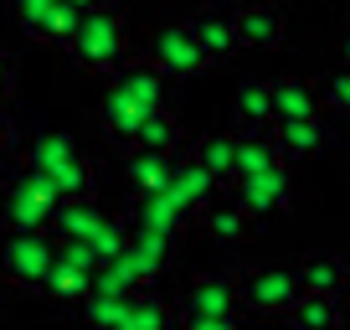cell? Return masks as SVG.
I'll return each instance as SVG.
<instances>
[{
	"instance_id": "6",
	"label": "cell",
	"mask_w": 350,
	"mask_h": 330,
	"mask_svg": "<svg viewBox=\"0 0 350 330\" xmlns=\"http://www.w3.org/2000/svg\"><path fill=\"white\" fill-rule=\"evenodd\" d=\"M237 279L227 274H196L180 289V320H237Z\"/></svg>"
},
{
	"instance_id": "15",
	"label": "cell",
	"mask_w": 350,
	"mask_h": 330,
	"mask_svg": "<svg viewBox=\"0 0 350 330\" xmlns=\"http://www.w3.org/2000/svg\"><path fill=\"white\" fill-rule=\"evenodd\" d=\"M191 31H196L201 52L211 57V62H227L232 52H242V36H237V21H232L227 11H196L191 16Z\"/></svg>"
},
{
	"instance_id": "7",
	"label": "cell",
	"mask_w": 350,
	"mask_h": 330,
	"mask_svg": "<svg viewBox=\"0 0 350 330\" xmlns=\"http://www.w3.org/2000/svg\"><path fill=\"white\" fill-rule=\"evenodd\" d=\"M83 16L88 11L67 5V0H16V21H21V31L36 36V42H52V47L72 42V31H77Z\"/></svg>"
},
{
	"instance_id": "2",
	"label": "cell",
	"mask_w": 350,
	"mask_h": 330,
	"mask_svg": "<svg viewBox=\"0 0 350 330\" xmlns=\"http://www.w3.org/2000/svg\"><path fill=\"white\" fill-rule=\"evenodd\" d=\"M67 57L93 77H113L129 62V26H124V16L109 11V5H93V11L77 21L72 42H67Z\"/></svg>"
},
{
	"instance_id": "27",
	"label": "cell",
	"mask_w": 350,
	"mask_h": 330,
	"mask_svg": "<svg viewBox=\"0 0 350 330\" xmlns=\"http://www.w3.org/2000/svg\"><path fill=\"white\" fill-rule=\"evenodd\" d=\"M46 176L57 181V191H62V201H83V196H93V191H98V176H93V165H88L83 155H72V160L52 165Z\"/></svg>"
},
{
	"instance_id": "1",
	"label": "cell",
	"mask_w": 350,
	"mask_h": 330,
	"mask_svg": "<svg viewBox=\"0 0 350 330\" xmlns=\"http://www.w3.org/2000/svg\"><path fill=\"white\" fill-rule=\"evenodd\" d=\"M165 83H170V77L154 62H124L119 73H113V83H109V99H103V134H109L113 144H129L134 124L165 103Z\"/></svg>"
},
{
	"instance_id": "31",
	"label": "cell",
	"mask_w": 350,
	"mask_h": 330,
	"mask_svg": "<svg viewBox=\"0 0 350 330\" xmlns=\"http://www.w3.org/2000/svg\"><path fill=\"white\" fill-rule=\"evenodd\" d=\"M325 103H329V109H340V114L350 119V67H340V73L325 83Z\"/></svg>"
},
{
	"instance_id": "13",
	"label": "cell",
	"mask_w": 350,
	"mask_h": 330,
	"mask_svg": "<svg viewBox=\"0 0 350 330\" xmlns=\"http://www.w3.org/2000/svg\"><path fill=\"white\" fill-rule=\"evenodd\" d=\"M124 268L134 274V284H150L154 274L165 268V258H170V238H160V232H150V227H134V238L124 242Z\"/></svg>"
},
{
	"instance_id": "10",
	"label": "cell",
	"mask_w": 350,
	"mask_h": 330,
	"mask_svg": "<svg viewBox=\"0 0 350 330\" xmlns=\"http://www.w3.org/2000/svg\"><path fill=\"white\" fill-rule=\"evenodd\" d=\"M232 21H237L242 47H252V52H278L284 47V5H273V0H252Z\"/></svg>"
},
{
	"instance_id": "8",
	"label": "cell",
	"mask_w": 350,
	"mask_h": 330,
	"mask_svg": "<svg viewBox=\"0 0 350 330\" xmlns=\"http://www.w3.org/2000/svg\"><path fill=\"white\" fill-rule=\"evenodd\" d=\"M232 196H237L252 217H268V212L288 207V196H294V176H288V165H268V170L237 176V181H232Z\"/></svg>"
},
{
	"instance_id": "11",
	"label": "cell",
	"mask_w": 350,
	"mask_h": 330,
	"mask_svg": "<svg viewBox=\"0 0 350 330\" xmlns=\"http://www.w3.org/2000/svg\"><path fill=\"white\" fill-rule=\"evenodd\" d=\"M52 201L36 196L31 186H26V176L11 181V191H5V232H52Z\"/></svg>"
},
{
	"instance_id": "5",
	"label": "cell",
	"mask_w": 350,
	"mask_h": 330,
	"mask_svg": "<svg viewBox=\"0 0 350 330\" xmlns=\"http://www.w3.org/2000/svg\"><path fill=\"white\" fill-rule=\"evenodd\" d=\"M150 62L160 67L170 83H180V77H196L201 67H211V57L201 52L191 26H160V31L150 36Z\"/></svg>"
},
{
	"instance_id": "20",
	"label": "cell",
	"mask_w": 350,
	"mask_h": 330,
	"mask_svg": "<svg viewBox=\"0 0 350 330\" xmlns=\"http://www.w3.org/2000/svg\"><path fill=\"white\" fill-rule=\"evenodd\" d=\"M268 165H288L284 150H278L273 129H242L237 134V176H252V170H268ZM232 176V181H237Z\"/></svg>"
},
{
	"instance_id": "4",
	"label": "cell",
	"mask_w": 350,
	"mask_h": 330,
	"mask_svg": "<svg viewBox=\"0 0 350 330\" xmlns=\"http://www.w3.org/2000/svg\"><path fill=\"white\" fill-rule=\"evenodd\" d=\"M57 264V238L52 232H5L0 242V279L16 289H42L46 268Z\"/></svg>"
},
{
	"instance_id": "34",
	"label": "cell",
	"mask_w": 350,
	"mask_h": 330,
	"mask_svg": "<svg viewBox=\"0 0 350 330\" xmlns=\"http://www.w3.org/2000/svg\"><path fill=\"white\" fill-rule=\"evenodd\" d=\"M340 67H350V31L340 36Z\"/></svg>"
},
{
	"instance_id": "30",
	"label": "cell",
	"mask_w": 350,
	"mask_h": 330,
	"mask_svg": "<svg viewBox=\"0 0 350 330\" xmlns=\"http://www.w3.org/2000/svg\"><path fill=\"white\" fill-rule=\"evenodd\" d=\"M77 155V140L67 129H52V134H36L31 144H26V165H36V170H52V165L72 160Z\"/></svg>"
},
{
	"instance_id": "32",
	"label": "cell",
	"mask_w": 350,
	"mask_h": 330,
	"mask_svg": "<svg viewBox=\"0 0 350 330\" xmlns=\"http://www.w3.org/2000/svg\"><path fill=\"white\" fill-rule=\"evenodd\" d=\"M180 330H237V320H180Z\"/></svg>"
},
{
	"instance_id": "17",
	"label": "cell",
	"mask_w": 350,
	"mask_h": 330,
	"mask_svg": "<svg viewBox=\"0 0 350 330\" xmlns=\"http://www.w3.org/2000/svg\"><path fill=\"white\" fill-rule=\"evenodd\" d=\"M288 330H345V305H340V294H314V289H304L299 305L288 309Z\"/></svg>"
},
{
	"instance_id": "12",
	"label": "cell",
	"mask_w": 350,
	"mask_h": 330,
	"mask_svg": "<svg viewBox=\"0 0 350 330\" xmlns=\"http://www.w3.org/2000/svg\"><path fill=\"white\" fill-rule=\"evenodd\" d=\"M196 217V212L186 207V201L175 196V186H165V191H154V196H139V212H134V227H150V232H160V238H180V227Z\"/></svg>"
},
{
	"instance_id": "22",
	"label": "cell",
	"mask_w": 350,
	"mask_h": 330,
	"mask_svg": "<svg viewBox=\"0 0 350 330\" xmlns=\"http://www.w3.org/2000/svg\"><path fill=\"white\" fill-rule=\"evenodd\" d=\"M129 150H180V124H175V114L165 109H150L139 124H134V140Z\"/></svg>"
},
{
	"instance_id": "14",
	"label": "cell",
	"mask_w": 350,
	"mask_h": 330,
	"mask_svg": "<svg viewBox=\"0 0 350 330\" xmlns=\"http://www.w3.org/2000/svg\"><path fill=\"white\" fill-rule=\"evenodd\" d=\"M325 114V88L309 77H278L273 83V124L278 119H314Z\"/></svg>"
},
{
	"instance_id": "18",
	"label": "cell",
	"mask_w": 350,
	"mask_h": 330,
	"mask_svg": "<svg viewBox=\"0 0 350 330\" xmlns=\"http://www.w3.org/2000/svg\"><path fill=\"white\" fill-rule=\"evenodd\" d=\"M273 140L284 150V160H309V155L325 150V114H314V119H278Z\"/></svg>"
},
{
	"instance_id": "37",
	"label": "cell",
	"mask_w": 350,
	"mask_h": 330,
	"mask_svg": "<svg viewBox=\"0 0 350 330\" xmlns=\"http://www.w3.org/2000/svg\"><path fill=\"white\" fill-rule=\"evenodd\" d=\"M11 5H16V0H11Z\"/></svg>"
},
{
	"instance_id": "24",
	"label": "cell",
	"mask_w": 350,
	"mask_h": 330,
	"mask_svg": "<svg viewBox=\"0 0 350 330\" xmlns=\"http://www.w3.org/2000/svg\"><path fill=\"white\" fill-rule=\"evenodd\" d=\"M196 165H206L217 181H227L232 186V176H237V134H201L196 140V155H191Z\"/></svg>"
},
{
	"instance_id": "9",
	"label": "cell",
	"mask_w": 350,
	"mask_h": 330,
	"mask_svg": "<svg viewBox=\"0 0 350 330\" xmlns=\"http://www.w3.org/2000/svg\"><path fill=\"white\" fill-rule=\"evenodd\" d=\"M175 170H180V150H129V160H124V181H129L134 196L165 191L175 181Z\"/></svg>"
},
{
	"instance_id": "19",
	"label": "cell",
	"mask_w": 350,
	"mask_h": 330,
	"mask_svg": "<svg viewBox=\"0 0 350 330\" xmlns=\"http://www.w3.org/2000/svg\"><path fill=\"white\" fill-rule=\"evenodd\" d=\"M299 284L314 294H345L350 289V268L340 253H304L299 258Z\"/></svg>"
},
{
	"instance_id": "3",
	"label": "cell",
	"mask_w": 350,
	"mask_h": 330,
	"mask_svg": "<svg viewBox=\"0 0 350 330\" xmlns=\"http://www.w3.org/2000/svg\"><path fill=\"white\" fill-rule=\"evenodd\" d=\"M299 294H304V284H299V268H284V264H262V268H247V274L237 279V299L247 315H288V309L299 305Z\"/></svg>"
},
{
	"instance_id": "29",
	"label": "cell",
	"mask_w": 350,
	"mask_h": 330,
	"mask_svg": "<svg viewBox=\"0 0 350 330\" xmlns=\"http://www.w3.org/2000/svg\"><path fill=\"white\" fill-rule=\"evenodd\" d=\"M119 330H175V315H170V305H165L160 294H134Z\"/></svg>"
},
{
	"instance_id": "26",
	"label": "cell",
	"mask_w": 350,
	"mask_h": 330,
	"mask_svg": "<svg viewBox=\"0 0 350 330\" xmlns=\"http://www.w3.org/2000/svg\"><path fill=\"white\" fill-rule=\"evenodd\" d=\"M109 217V212L93 207V196L83 201H62V207L52 212V238H93V227Z\"/></svg>"
},
{
	"instance_id": "23",
	"label": "cell",
	"mask_w": 350,
	"mask_h": 330,
	"mask_svg": "<svg viewBox=\"0 0 350 330\" xmlns=\"http://www.w3.org/2000/svg\"><path fill=\"white\" fill-rule=\"evenodd\" d=\"M42 294H46V299H57V305H83V299L93 294V274H88V268H72V264H62V258H57V264L46 268V279H42Z\"/></svg>"
},
{
	"instance_id": "35",
	"label": "cell",
	"mask_w": 350,
	"mask_h": 330,
	"mask_svg": "<svg viewBox=\"0 0 350 330\" xmlns=\"http://www.w3.org/2000/svg\"><path fill=\"white\" fill-rule=\"evenodd\" d=\"M67 5H77V11H93V5H103V0H67Z\"/></svg>"
},
{
	"instance_id": "25",
	"label": "cell",
	"mask_w": 350,
	"mask_h": 330,
	"mask_svg": "<svg viewBox=\"0 0 350 330\" xmlns=\"http://www.w3.org/2000/svg\"><path fill=\"white\" fill-rule=\"evenodd\" d=\"M170 186H175V196L186 201L191 212H201L206 201H217V186H221V181L211 176L206 165H196V160H180V170H175V181H170Z\"/></svg>"
},
{
	"instance_id": "36",
	"label": "cell",
	"mask_w": 350,
	"mask_h": 330,
	"mask_svg": "<svg viewBox=\"0 0 350 330\" xmlns=\"http://www.w3.org/2000/svg\"><path fill=\"white\" fill-rule=\"evenodd\" d=\"M0 191H5V181H0Z\"/></svg>"
},
{
	"instance_id": "16",
	"label": "cell",
	"mask_w": 350,
	"mask_h": 330,
	"mask_svg": "<svg viewBox=\"0 0 350 330\" xmlns=\"http://www.w3.org/2000/svg\"><path fill=\"white\" fill-rule=\"evenodd\" d=\"M196 217H201V232H206L211 242H242V238H247V227H252V212L242 207L237 196H227V201H206Z\"/></svg>"
},
{
	"instance_id": "33",
	"label": "cell",
	"mask_w": 350,
	"mask_h": 330,
	"mask_svg": "<svg viewBox=\"0 0 350 330\" xmlns=\"http://www.w3.org/2000/svg\"><path fill=\"white\" fill-rule=\"evenodd\" d=\"M11 77H16V62H11V52H0V109H5V88H11Z\"/></svg>"
},
{
	"instance_id": "21",
	"label": "cell",
	"mask_w": 350,
	"mask_h": 330,
	"mask_svg": "<svg viewBox=\"0 0 350 330\" xmlns=\"http://www.w3.org/2000/svg\"><path fill=\"white\" fill-rule=\"evenodd\" d=\"M232 109H237V124H242V129H268V124H273V83H258V77L237 83Z\"/></svg>"
},
{
	"instance_id": "28",
	"label": "cell",
	"mask_w": 350,
	"mask_h": 330,
	"mask_svg": "<svg viewBox=\"0 0 350 330\" xmlns=\"http://www.w3.org/2000/svg\"><path fill=\"white\" fill-rule=\"evenodd\" d=\"M134 294H139V289H134ZM134 294H103V289H93V294L83 299V320L93 330H119L124 315H129V299Z\"/></svg>"
}]
</instances>
